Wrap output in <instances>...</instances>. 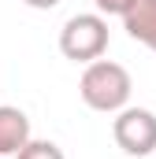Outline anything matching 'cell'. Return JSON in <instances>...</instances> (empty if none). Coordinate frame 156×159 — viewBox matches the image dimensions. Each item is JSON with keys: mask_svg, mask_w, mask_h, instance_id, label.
<instances>
[{"mask_svg": "<svg viewBox=\"0 0 156 159\" xmlns=\"http://www.w3.org/2000/svg\"><path fill=\"white\" fill-rule=\"evenodd\" d=\"M15 159H67V156H63V148L56 141H30Z\"/></svg>", "mask_w": 156, "mask_h": 159, "instance_id": "obj_6", "label": "cell"}, {"mask_svg": "<svg viewBox=\"0 0 156 159\" xmlns=\"http://www.w3.org/2000/svg\"><path fill=\"white\" fill-rule=\"evenodd\" d=\"M60 52L71 63H93L104 59L108 52V19L100 11H82L71 15L60 30Z\"/></svg>", "mask_w": 156, "mask_h": 159, "instance_id": "obj_2", "label": "cell"}, {"mask_svg": "<svg viewBox=\"0 0 156 159\" xmlns=\"http://www.w3.org/2000/svg\"><path fill=\"white\" fill-rule=\"evenodd\" d=\"M93 4H97V11H100V15H123L130 0H93Z\"/></svg>", "mask_w": 156, "mask_h": 159, "instance_id": "obj_7", "label": "cell"}, {"mask_svg": "<svg viewBox=\"0 0 156 159\" xmlns=\"http://www.w3.org/2000/svg\"><path fill=\"white\" fill-rule=\"evenodd\" d=\"M130 93H134V78L123 63H115V59L85 63L82 81H78V96L85 107H93L100 115H119L130 104Z\"/></svg>", "mask_w": 156, "mask_h": 159, "instance_id": "obj_1", "label": "cell"}, {"mask_svg": "<svg viewBox=\"0 0 156 159\" xmlns=\"http://www.w3.org/2000/svg\"><path fill=\"white\" fill-rule=\"evenodd\" d=\"M119 19H123V30L138 44L156 52V0H130Z\"/></svg>", "mask_w": 156, "mask_h": 159, "instance_id": "obj_4", "label": "cell"}, {"mask_svg": "<svg viewBox=\"0 0 156 159\" xmlns=\"http://www.w3.org/2000/svg\"><path fill=\"white\" fill-rule=\"evenodd\" d=\"M0 159H4V156H0Z\"/></svg>", "mask_w": 156, "mask_h": 159, "instance_id": "obj_9", "label": "cell"}, {"mask_svg": "<svg viewBox=\"0 0 156 159\" xmlns=\"http://www.w3.org/2000/svg\"><path fill=\"white\" fill-rule=\"evenodd\" d=\"M112 137L126 156H153L156 152V115L149 107H123L112 122Z\"/></svg>", "mask_w": 156, "mask_h": 159, "instance_id": "obj_3", "label": "cell"}, {"mask_svg": "<svg viewBox=\"0 0 156 159\" xmlns=\"http://www.w3.org/2000/svg\"><path fill=\"white\" fill-rule=\"evenodd\" d=\"M22 4H26V7H34V11H52L60 0H22Z\"/></svg>", "mask_w": 156, "mask_h": 159, "instance_id": "obj_8", "label": "cell"}, {"mask_svg": "<svg viewBox=\"0 0 156 159\" xmlns=\"http://www.w3.org/2000/svg\"><path fill=\"white\" fill-rule=\"evenodd\" d=\"M30 119L22 107H11V104H0V156H19L26 144H30Z\"/></svg>", "mask_w": 156, "mask_h": 159, "instance_id": "obj_5", "label": "cell"}]
</instances>
